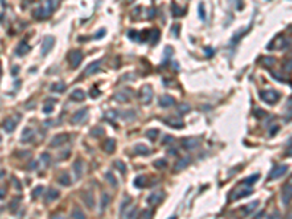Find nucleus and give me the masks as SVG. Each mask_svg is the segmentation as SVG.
<instances>
[{"instance_id": "9d476101", "label": "nucleus", "mask_w": 292, "mask_h": 219, "mask_svg": "<svg viewBox=\"0 0 292 219\" xmlns=\"http://www.w3.org/2000/svg\"><path fill=\"white\" fill-rule=\"evenodd\" d=\"M69 140V136L66 133H61V135H56L51 140H50V146L51 148H59V146L64 145L66 142Z\"/></svg>"}, {"instance_id": "338daca9", "label": "nucleus", "mask_w": 292, "mask_h": 219, "mask_svg": "<svg viewBox=\"0 0 292 219\" xmlns=\"http://www.w3.org/2000/svg\"><path fill=\"white\" fill-rule=\"evenodd\" d=\"M171 219H177V218H175V216H172V218H171Z\"/></svg>"}, {"instance_id": "6e6552de", "label": "nucleus", "mask_w": 292, "mask_h": 219, "mask_svg": "<svg viewBox=\"0 0 292 219\" xmlns=\"http://www.w3.org/2000/svg\"><path fill=\"white\" fill-rule=\"evenodd\" d=\"M83 171H85V162H83L82 158H77L76 161H75V164H73V172H75L76 180H79L83 175Z\"/></svg>"}, {"instance_id": "f704fd0d", "label": "nucleus", "mask_w": 292, "mask_h": 219, "mask_svg": "<svg viewBox=\"0 0 292 219\" xmlns=\"http://www.w3.org/2000/svg\"><path fill=\"white\" fill-rule=\"evenodd\" d=\"M161 132L158 129H150V130H148L146 132V137H149L150 140H155L156 137H158V135H159Z\"/></svg>"}, {"instance_id": "e433bc0d", "label": "nucleus", "mask_w": 292, "mask_h": 219, "mask_svg": "<svg viewBox=\"0 0 292 219\" xmlns=\"http://www.w3.org/2000/svg\"><path fill=\"white\" fill-rule=\"evenodd\" d=\"M54 104H56L54 99H48V101L45 102V105H44V112H45V114H50V112L53 111V107H54Z\"/></svg>"}, {"instance_id": "de8ad7c7", "label": "nucleus", "mask_w": 292, "mask_h": 219, "mask_svg": "<svg viewBox=\"0 0 292 219\" xmlns=\"http://www.w3.org/2000/svg\"><path fill=\"white\" fill-rule=\"evenodd\" d=\"M41 162L44 164V165H48L50 164V155L47 153V152H44V153L41 155Z\"/></svg>"}, {"instance_id": "bb28decb", "label": "nucleus", "mask_w": 292, "mask_h": 219, "mask_svg": "<svg viewBox=\"0 0 292 219\" xmlns=\"http://www.w3.org/2000/svg\"><path fill=\"white\" fill-rule=\"evenodd\" d=\"M72 218L73 219H86V216H85V213L82 212V209L80 208H73L72 210Z\"/></svg>"}, {"instance_id": "b1692460", "label": "nucleus", "mask_w": 292, "mask_h": 219, "mask_svg": "<svg viewBox=\"0 0 292 219\" xmlns=\"http://www.w3.org/2000/svg\"><path fill=\"white\" fill-rule=\"evenodd\" d=\"M59 196H60V193L57 190H54V189H50L48 191H47V196H45V202L50 203L53 202V200H57L59 199Z\"/></svg>"}, {"instance_id": "e2e57ef3", "label": "nucleus", "mask_w": 292, "mask_h": 219, "mask_svg": "<svg viewBox=\"0 0 292 219\" xmlns=\"http://www.w3.org/2000/svg\"><path fill=\"white\" fill-rule=\"evenodd\" d=\"M18 70H19V67H13V69H12V73H13V75H15V73L18 72Z\"/></svg>"}, {"instance_id": "9b49d317", "label": "nucleus", "mask_w": 292, "mask_h": 219, "mask_svg": "<svg viewBox=\"0 0 292 219\" xmlns=\"http://www.w3.org/2000/svg\"><path fill=\"white\" fill-rule=\"evenodd\" d=\"M86 116H88V108H82V110L76 111L75 114H73V117H72V124L83 123V121H85V118H86Z\"/></svg>"}, {"instance_id": "680f3d73", "label": "nucleus", "mask_w": 292, "mask_h": 219, "mask_svg": "<svg viewBox=\"0 0 292 219\" xmlns=\"http://www.w3.org/2000/svg\"><path fill=\"white\" fill-rule=\"evenodd\" d=\"M168 142H172V137H171V136H167L165 139H164V145H165V143H168Z\"/></svg>"}, {"instance_id": "1a4fd4ad", "label": "nucleus", "mask_w": 292, "mask_h": 219, "mask_svg": "<svg viewBox=\"0 0 292 219\" xmlns=\"http://www.w3.org/2000/svg\"><path fill=\"white\" fill-rule=\"evenodd\" d=\"M82 200L83 203L88 206L89 209H94L95 208V197H94V191L91 190H85L82 193Z\"/></svg>"}, {"instance_id": "39448f33", "label": "nucleus", "mask_w": 292, "mask_h": 219, "mask_svg": "<svg viewBox=\"0 0 292 219\" xmlns=\"http://www.w3.org/2000/svg\"><path fill=\"white\" fill-rule=\"evenodd\" d=\"M82 59H83V54L79 50H72L69 53V63H70V66L73 69L77 67L82 63Z\"/></svg>"}, {"instance_id": "423d86ee", "label": "nucleus", "mask_w": 292, "mask_h": 219, "mask_svg": "<svg viewBox=\"0 0 292 219\" xmlns=\"http://www.w3.org/2000/svg\"><path fill=\"white\" fill-rule=\"evenodd\" d=\"M53 47H54V37H45L44 41H43V44H41V54L43 56H47L50 51L53 50Z\"/></svg>"}, {"instance_id": "4be33fe9", "label": "nucleus", "mask_w": 292, "mask_h": 219, "mask_svg": "<svg viewBox=\"0 0 292 219\" xmlns=\"http://www.w3.org/2000/svg\"><path fill=\"white\" fill-rule=\"evenodd\" d=\"M259 206V202L257 200H254V202H251L250 205H247V206H244L243 209H241V213H243V216H247V215H250L251 212H253L254 209Z\"/></svg>"}, {"instance_id": "2f4dec72", "label": "nucleus", "mask_w": 292, "mask_h": 219, "mask_svg": "<svg viewBox=\"0 0 292 219\" xmlns=\"http://www.w3.org/2000/svg\"><path fill=\"white\" fill-rule=\"evenodd\" d=\"M149 34H150V37H149V39H150V43L152 44H156V41H158V38H159V29H152V31H149Z\"/></svg>"}, {"instance_id": "f03ea898", "label": "nucleus", "mask_w": 292, "mask_h": 219, "mask_svg": "<svg viewBox=\"0 0 292 219\" xmlns=\"http://www.w3.org/2000/svg\"><path fill=\"white\" fill-rule=\"evenodd\" d=\"M279 92H276V91L273 89H266V91H260V98L263 99L265 102H267V104H276V102L279 101Z\"/></svg>"}, {"instance_id": "72a5a7b5", "label": "nucleus", "mask_w": 292, "mask_h": 219, "mask_svg": "<svg viewBox=\"0 0 292 219\" xmlns=\"http://www.w3.org/2000/svg\"><path fill=\"white\" fill-rule=\"evenodd\" d=\"M188 162H190V158H183V159H180V161L175 164V171H180V169H183Z\"/></svg>"}, {"instance_id": "ddd939ff", "label": "nucleus", "mask_w": 292, "mask_h": 219, "mask_svg": "<svg viewBox=\"0 0 292 219\" xmlns=\"http://www.w3.org/2000/svg\"><path fill=\"white\" fill-rule=\"evenodd\" d=\"M289 44V39L288 38H283V37H279V38H276L272 44H269V48H283V47H286V45Z\"/></svg>"}, {"instance_id": "69168bd1", "label": "nucleus", "mask_w": 292, "mask_h": 219, "mask_svg": "<svg viewBox=\"0 0 292 219\" xmlns=\"http://www.w3.org/2000/svg\"><path fill=\"white\" fill-rule=\"evenodd\" d=\"M53 219H63L61 216H56V218H53Z\"/></svg>"}, {"instance_id": "c9c22d12", "label": "nucleus", "mask_w": 292, "mask_h": 219, "mask_svg": "<svg viewBox=\"0 0 292 219\" xmlns=\"http://www.w3.org/2000/svg\"><path fill=\"white\" fill-rule=\"evenodd\" d=\"M257 180H259V174H254V175H251V177H247V178H244L243 184L251 185V184H254V183H256Z\"/></svg>"}, {"instance_id": "4d7b16f0", "label": "nucleus", "mask_w": 292, "mask_h": 219, "mask_svg": "<svg viewBox=\"0 0 292 219\" xmlns=\"http://www.w3.org/2000/svg\"><path fill=\"white\" fill-rule=\"evenodd\" d=\"M269 219H281V216H279V213H278V212H275V213L270 215Z\"/></svg>"}, {"instance_id": "4c0bfd02", "label": "nucleus", "mask_w": 292, "mask_h": 219, "mask_svg": "<svg viewBox=\"0 0 292 219\" xmlns=\"http://www.w3.org/2000/svg\"><path fill=\"white\" fill-rule=\"evenodd\" d=\"M66 89V85L61 83V82H59V83H54L51 85V91H56V92H63V91Z\"/></svg>"}, {"instance_id": "c756f323", "label": "nucleus", "mask_w": 292, "mask_h": 219, "mask_svg": "<svg viewBox=\"0 0 292 219\" xmlns=\"http://www.w3.org/2000/svg\"><path fill=\"white\" fill-rule=\"evenodd\" d=\"M276 63V59L275 57H270V56H266L261 59V64L263 66H267V67H270V66H273Z\"/></svg>"}, {"instance_id": "37998d69", "label": "nucleus", "mask_w": 292, "mask_h": 219, "mask_svg": "<svg viewBox=\"0 0 292 219\" xmlns=\"http://www.w3.org/2000/svg\"><path fill=\"white\" fill-rule=\"evenodd\" d=\"M199 15H200V19H202V21H206V12H204V7L202 3L199 5Z\"/></svg>"}, {"instance_id": "a878e982", "label": "nucleus", "mask_w": 292, "mask_h": 219, "mask_svg": "<svg viewBox=\"0 0 292 219\" xmlns=\"http://www.w3.org/2000/svg\"><path fill=\"white\" fill-rule=\"evenodd\" d=\"M34 139V132L31 129H25L22 132V136H21V140L22 142H29Z\"/></svg>"}, {"instance_id": "09e8293b", "label": "nucleus", "mask_w": 292, "mask_h": 219, "mask_svg": "<svg viewBox=\"0 0 292 219\" xmlns=\"http://www.w3.org/2000/svg\"><path fill=\"white\" fill-rule=\"evenodd\" d=\"M188 110H190V107H188L187 104H183V105H180L178 112H180V114H186V112H188Z\"/></svg>"}, {"instance_id": "864d4df0", "label": "nucleus", "mask_w": 292, "mask_h": 219, "mask_svg": "<svg viewBox=\"0 0 292 219\" xmlns=\"http://www.w3.org/2000/svg\"><path fill=\"white\" fill-rule=\"evenodd\" d=\"M104 35H105V29H101V31H98V32L94 35V38H95V39H97V38H101V37H104Z\"/></svg>"}, {"instance_id": "a19ab883", "label": "nucleus", "mask_w": 292, "mask_h": 219, "mask_svg": "<svg viewBox=\"0 0 292 219\" xmlns=\"http://www.w3.org/2000/svg\"><path fill=\"white\" fill-rule=\"evenodd\" d=\"M43 191H44V187H43V185L35 187V189H34V193H32V197H34V199H37L39 194H43Z\"/></svg>"}, {"instance_id": "4468645a", "label": "nucleus", "mask_w": 292, "mask_h": 219, "mask_svg": "<svg viewBox=\"0 0 292 219\" xmlns=\"http://www.w3.org/2000/svg\"><path fill=\"white\" fill-rule=\"evenodd\" d=\"M183 143V148H186V149H194V148H197V143L199 140L197 139H193V137H186V139H183L181 140Z\"/></svg>"}, {"instance_id": "603ef678", "label": "nucleus", "mask_w": 292, "mask_h": 219, "mask_svg": "<svg viewBox=\"0 0 292 219\" xmlns=\"http://www.w3.org/2000/svg\"><path fill=\"white\" fill-rule=\"evenodd\" d=\"M136 213H138V209H132L130 210V216H127V219H136Z\"/></svg>"}, {"instance_id": "6ab92c4d", "label": "nucleus", "mask_w": 292, "mask_h": 219, "mask_svg": "<svg viewBox=\"0 0 292 219\" xmlns=\"http://www.w3.org/2000/svg\"><path fill=\"white\" fill-rule=\"evenodd\" d=\"M174 104H175V99H174L172 96L165 95V96H161V98H159V105H161V107H164V108L172 107Z\"/></svg>"}, {"instance_id": "79ce46f5", "label": "nucleus", "mask_w": 292, "mask_h": 219, "mask_svg": "<svg viewBox=\"0 0 292 219\" xmlns=\"http://www.w3.org/2000/svg\"><path fill=\"white\" fill-rule=\"evenodd\" d=\"M154 165L156 167V168H165L167 167V161L165 159H158V161H155Z\"/></svg>"}, {"instance_id": "f3484780", "label": "nucleus", "mask_w": 292, "mask_h": 219, "mask_svg": "<svg viewBox=\"0 0 292 219\" xmlns=\"http://www.w3.org/2000/svg\"><path fill=\"white\" fill-rule=\"evenodd\" d=\"M162 199H164V193H162V191H159V193L155 191V193H152V194L148 197V203L149 205H156V203H159Z\"/></svg>"}, {"instance_id": "052dcab7", "label": "nucleus", "mask_w": 292, "mask_h": 219, "mask_svg": "<svg viewBox=\"0 0 292 219\" xmlns=\"http://www.w3.org/2000/svg\"><path fill=\"white\" fill-rule=\"evenodd\" d=\"M98 94H99V92H98V89H97V88H94V89H92V92H91V95H92V96H97Z\"/></svg>"}, {"instance_id": "774afa93", "label": "nucleus", "mask_w": 292, "mask_h": 219, "mask_svg": "<svg viewBox=\"0 0 292 219\" xmlns=\"http://www.w3.org/2000/svg\"><path fill=\"white\" fill-rule=\"evenodd\" d=\"M130 2H133V0H129V3H130Z\"/></svg>"}, {"instance_id": "f257e3e1", "label": "nucleus", "mask_w": 292, "mask_h": 219, "mask_svg": "<svg viewBox=\"0 0 292 219\" xmlns=\"http://www.w3.org/2000/svg\"><path fill=\"white\" fill-rule=\"evenodd\" d=\"M57 5H59V0H45L44 6L34 10V16L37 19H45V18H48V15H51L56 10Z\"/></svg>"}, {"instance_id": "13d9d810", "label": "nucleus", "mask_w": 292, "mask_h": 219, "mask_svg": "<svg viewBox=\"0 0 292 219\" xmlns=\"http://www.w3.org/2000/svg\"><path fill=\"white\" fill-rule=\"evenodd\" d=\"M143 219H150V212L149 210H145L143 212Z\"/></svg>"}, {"instance_id": "f8f14e48", "label": "nucleus", "mask_w": 292, "mask_h": 219, "mask_svg": "<svg viewBox=\"0 0 292 219\" xmlns=\"http://www.w3.org/2000/svg\"><path fill=\"white\" fill-rule=\"evenodd\" d=\"M101 60H95V62H92L91 64H89L88 67L85 69V76H91V75H94V73H97L101 69Z\"/></svg>"}, {"instance_id": "393cba45", "label": "nucleus", "mask_w": 292, "mask_h": 219, "mask_svg": "<svg viewBox=\"0 0 292 219\" xmlns=\"http://www.w3.org/2000/svg\"><path fill=\"white\" fill-rule=\"evenodd\" d=\"M85 96L86 95H85V92H83L82 89H75L72 94H70V98H72L73 101H83Z\"/></svg>"}, {"instance_id": "ea45409f", "label": "nucleus", "mask_w": 292, "mask_h": 219, "mask_svg": "<svg viewBox=\"0 0 292 219\" xmlns=\"http://www.w3.org/2000/svg\"><path fill=\"white\" fill-rule=\"evenodd\" d=\"M114 167H116L121 174H126V165H124L121 161H116V162H114Z\"/></svg>"}, {"instance_id": "aec40b11", "label": "nucleus", "mask_w": 292, "mask_h": 219, "mask_svg": "<svg viewBox=\"0 0 292 219\" xmlns=\"http://www.w3.org/2000/svg\"><path fill=\"white\" fill-rule=\"evenodd\" d=\"M114 99L117 102H127L130 99V91H124V92H117L114 94Z\"/></svg>"}, {"instance_id": "c85d7f7f", "label": "nucleus", "mask_w": 292, "mask_h": 219, "mask_svg": "<svg viewBox=\"0 0 292 219\" xmlns=\"http://www.w3.org/2000/svg\"><path fill=\"white\" fill-rule=\"evenodd\" d=\"M101 196H102V200H101V210H104V209L108 206V203H110L111 199H110V194H108L107 191H102Z\"/></svg>"}, {"instance_id": "412c9836", "label": "nucleus", "mask_w": 292, "mask_h": 219, "mask_svg": "<svg viewBox=\"0 0 292 219\" xmlns=\"http://www.w3.org/2000/svg\"><path fill=\"white\" fill-rule=\"evenodd\" d=\"M15 127H16V121H13L12 118H7V120L3 121V130L6 133H12L15 130Z\"/></svg>"}, {"instance_id": "c03bdc74", "label": "nucleus", "mask_w": 292, "mask_h": 219, "mask_svg": "<svg viewBox=\"0 0 292 219\" xmlns=\"http://www.w3.org/2000/svg\"><path fill=\"white\" fill-rule=\"evenodd\" d=\"M171 7H172V15H174L175 18H178L180 15H181V10L178 9V6H177L175 3H172V5H171Z\"/></svg>"}, {"instance_id": "a18cd8bd", "label": "nucleus", "mask_w": 292, "mask_h": 219, "mask_svg": "<svg viewBox=\"0 0 292 219\" xmlns=\"http://www.w3.org/2000/svg\"><path fill=\"white\" fill-rule=\"evenodd\" d=\"M272 78L273 79H276V80H279V82H286L288 79L286 78H283V76H281V73H272Z\"/></svg>"}, {"instance_id": "7ed1b4c3", "label": "nucleus", "mask_w": 292, "mask_h": 219, "mask_svg": "<svg viewBox=\"0 0 292 219\" xmlns=\"http://www.w3.org/2000/svg\"><path fill=\"white\" fill-rule=\"evenodd\" d=\"M292 200V175L291 178L286 181V184L283 185V189H282V203L286 206V205H289Z\"/></svg>"}, {"instance_id": "a211bd4d", "label": "nucleus", "mask_w": 292, "mask_h": 219, "mask_svg": "<svg viewBox=\"0 0 292 219\" xmlns=\"http://www.w3.org/2000/svg\"><path fill=\"white\" fill-rule=\"evenodd\" d=\"M102 149H104L107 153H113L116 151V140L114 139H107V140L102 143Z\"/></svg>"}, {"instance_id": "5701e85b", "label": "nucleus", "mask_w": 292, "mask_h": 219, "mask_svg": "<svg viewBox=\"0 0 292 219\" xmlns=\"http://www.w3.org/2000/svg\"><path fill=\"white\" fill-rule=\"evenodd\" d=\"M29 50H31V47H29L25 41H21V44L18 45V48H16V54L18 56H25Z\"/></svg>"}, {"instance_id": "cd10ccee", "label": "nucleus", "mask_w": 292, "mask_h": 219, "mask_svg": "<svg viewBox=\"0 0 292 219\" xmlns=\"http://www.w3.org/2000/svg\"><path fill=\"white\" fill-rule=\"evenodd\" d=\"M59 183H60L61 185H64V187H69V185L72 184V181L69 178V174H67V172H64V174H61L60 177H59Z\"/></svg>"}, {"instance_id": "20e7f679", "label": "nucleus", "mask_w": 292, "mask_h": 219, "mask_svg": "<svg viewBox=\"0 0 292 219\" xmlns=\"http://www.w3.org/2000/svg\"><path fill=\"white\" fill-rule=\"evenodd\" d=\"M139 96H140V101L143 104H149L152 101V96H154V91L150 88V85H145L142 86V89L139 92Z\"/></svg>"}, {"instance_id": "473e14b6", "label": "nucleus", "mask_w": 292, "mask_h": 219, "mask_svg": "<svg viewBox=\"0 0 292 219\" xmlns=\"http://www.w3.org/2000/svg\"><path fill=\"white\" fill-rule=\"evenodd\" d=\"M133 184H134V187H138V189H142V187H145V185H146V178H145L143 175H139L138 178L134 180V183H133Z\"/></svg>"}, {"instance_id": "bf43d9fd", "label": "nucleus", "mask_w": 292, "mask_h": 219, "mask_svg": "<svg viewBox=\"0 0 292 219\" xmlns=\"http://www.w3.org/2000/svg\"><path fill=\"white\" fill-rule=\"evenodd\" d=\"M286 155H288V156H292V145L286 149Z\"/></svg>"}, {"instance_id": "dca6fc26", "label": "nucleus", "mask_w": 292, "mask_h": 219, "mask_svg": "<svg viewBox=\"0 0 292 219\" xmlns=\"http://www.w3.org/2000/svg\"><path fill=\"white\" fill-rule=\"evenodd\" d=\"M253 193V189H244V190H240V191H235V193H232V196H231V199L232 200H237V199H243V197H245V196H250Z\"/></svg>"}, {"instance_id": "49530a36", "label": "nucleus", "mask_w": 292, "mask_h": 219, "mask_svg": "<svg viewBox=\"0 0 292 219\" xmlns=\"http://www.w3.org/2000/svg\"><path fill=\"white\" fill-rule=\"evenodd\" d=\"M139 32L138 31H129V37L132 39H136V41H140V37H139Z\"/></svg>"}, {"instance_id": "5fc2aeb1", "label": "nucleus", "mask_w": 292, "mask_h": 219, "mask_svg": "<svg viewBox=\"0 0 292 219\" xmlns=\"http://www.w3.org/2000/svg\"><path fill=\"white\" fill-rule=\"evenodd\" d=\"M254 114H256L257 117H263V116H266V112H265V111H260L259 108H257V110L254 111Z\"/></svg>"}, {"instance_id": "6e6d98bb", "label": "nucleus", "mask_w": 292, "mask_h": 219, "mask_svg": "<svg viewBox=\"0 0 292 219\" xmlns=\"http://www.w3.org/2000/svg\"><path fill=\"white\" fill-rule=\"evenodd\" d=\"M279 130V126H273L272 129H270V136H273V135H276V132Z\"/></svg>"}, {"instance_id": "3c124183", "label": "nucleus", "mask_w": 292, "mask_h": 219, "mask_svg": "<svg viewBox=\"0 0 292 219\" xmlns=\"http://www.w3.org/2000/svg\"><path fill=\"white\" fill-rule=\"evenodd\" d=\"M204 54H206L208 57H212V56H213V48H210V47H206V48H204Z\"/></svg>"}, {"instance_id": "7c9ffc66", "label": "nucleus", "mask_w": 292, "mask_h": 219, "mask_svg": "<svg viewBox=\"0 0 292 219\" xmlns=\"http://www.w3.org/2000/svg\"><path fill=\"white\" fill-rule=\"evenodd\" d=\"M105 178H107V181H108V183H110V184L113 185V187H114V189H116L117 185H118V184H117V180H116V177H114V175H113V172H111V171H107V172H105Z\"/></svg>"}, {"instance_id": "2eb2a0df", "label": "nucleus", "mask_w": 292, "mask_h": 219, "mask_svg": "<svg viewBox=\"0 0 292 219\" xmlns=\"http://www.w3.org/2000/svg\"><path fill=\"white\" fill-rule=\"evenodd\" d=\"M134 153H136V155H140V156H146V155L150 153V149L146 148V145L138 143V145H134Z\"/></svg>"}, {"instance_id": "58836bf2", "label": "nucleus", "mask_w": 292, "mask_h": 219, "mask_svg": "<svg viewBox=\"0 0 292 219\" xmlns=\"http://www.w3.org/2000/svg\"><path fill=\"white\" fill-rule=\"evenodd\" d=\"M91 135L94 136V137H99V136L104 135V129L102 127H94V129L91 130Z\"/></svg>"}, {"instance_id": "0e129e2a", "label": "nucleus", "mask_w": 292, "mask_h": 219, "mask_svg": "<svg viewBox=\"0 0 292 219\" xmlns=\"http://www.w3.org/2000/svg\"><path fill=\"white\" fill-rule=\"evenodd\" d=\"M286 219H292V210H291V212H289V213L286 215Z\"/></svg>"}, {"instance_id": "8fccbe9b", "label": "nucleus", "mask_w": 292, "mask_h": 219, "mask_svg": "<svg viewBox=\"0 0 292 219\" xmlns=\"http://www.w3.org/2000/svg\"><path fill=\"white\" fill-rule=\"evenodd\" d=\"M283 69H285L286 72H292V60H288V62H285V64H283Z\"/></svg>"}, {"instance_id": "0eeeda50", "label": "nucleus", "mask_w": 292, "mask_h": 219, "mask_svg": "<svg viewBox=\"0 0 292 219\" xmlns=\"http://www.w3.org/2000/svg\"><path fill=\"white\" fill-rule=\"evenodd\" d=\"M288 171V165H279V167H276V168H273L272 171H270L269 177H267V180L272 181V180H276V178H279V177H282V175L285 174Z\"/></svg>"}]
</instances>
